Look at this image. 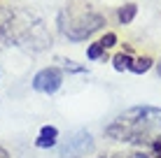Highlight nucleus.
<instances>
[{"mask_svg": "<svg viewBox=\"0 0 161 158\" xmlns=\"http://www.w3.org/2000/svg\"><path fill=\"white\" fill-rule=\"evenodd\" d=\"M89 149H91V135L82 130V133H77L75 137L63 146L61 156H63V158H77V156H82V154L89 151Z\"/></svg>", "mask_w": 161, "mask_h": 158, "instance_id": "4", "label": "nucleus"}, {"mask_svg": "<svg viewBox=\"0 0 161 158\" xmlns=\"http://www.w3.org/2000/svg\"><path fill=\"white\" fill-rule=\"evenodd\" d=\"M159 77H161V63H159Z\"/></svg>", "mask_w": 161, "mask_h": 158, "instance_id": "13", "label": "nucleus"}, {"mask_svg": "<svg viewBox=\"0 0 161 158\" xmlns=\"http://www.w3.org/2000/svg\"><path fill=\"white\" fill-rule=\"evenodd\" d=\"M58 140V130L54 126H44L40 130V137L35 140V146H40V149H49V146H54Z\"/></svg>", "mask_w": 161, "mask_h": 158, "instance_id": "5", "label": "nucleus"}, {"mask_svg": "<svg viewBox=\"0 0 161 158\" xmlns=\"http://www.w3.org/2000/svg\"><path fill=\"white\" fill-rule=\"evenodd\" d=\"M0 158H7V156H5V151H3V149H0Z\"/></svg>", "mask_w": 161, "mask_h": 158, "instance_id": "12", "label": "nucleus"}, {"mask_svg": "<svg viewBox=\"0 0 161 158\" xmlns=\"http://www.w3.org/2000/svg\"><path fill=\"white\" fill-rule=\"evenodd\" d=\"M112 63H114V70L124 72V70H131V65H133V58L129 56V54H117V56L112 58Z\"/></svg>", "mask_w": 161, "mask_h": 158, "instance_id": "9", "label": "nucleus"}, {"mask_svg": "<svg viewBox=\"0 0 161 158\" xmlns=\"http://www.w3.org/2000/svg\"><path fill=\"white\" fill-rule=\"evenodd\" d=\"M103 23H105L103 16L89 12V9H84V12H80V14H75L73 9L68 7V9L63 12V16H61V30L68 35V40H75V42L86 40V37L93 35V33L101 28Z\"/></svg>", "mask_w": 161, "mask_h": 158, "instance_id": "2", "label": "nucleus"}, {"mask_svg": "<svg viewBox=\"0 0 161 158\" xmlns=\"http://www.w3.org/2000/svg\"><path fill=\"white\" fill-rule=\"evenodd\" d=\"M149 68H152V58H149V56H142V58H136V61H133L131 72H136V74H145Z\"/></svg>", "mask_w": 161, "mask_h": 158, "instance_id": "7", "label": "nucleus"}, {"mask_svg": "<svg viewBox=\"0 0 161 158\" xmlns=\"http://www.w3.org/2000/svg\"><path fill=\"white\" fill-rule=\"evenodd\" d=\"M101 44H103L105 49H110V47H114V44H117V35H114V33H108V35H105V37H103V40H101Z\"/></svg>", "mask_w": 161, "mask_h": 158, "instance_id": "11", "label": "nucleus"}, {"mask_svg": "<svg viewBox=\"0 0 161 158\" xmlns=\"http://www.w3.org/2000/svg\"><path fill=\"white\" fill-rule=\"evenodd\" d=\"M136 12H138V7H136L133 3H129V5H124V7L119 9V14H117V16H119L121 23H131V21L136 19Z\"/></svg>", "mask_w": 161, "mask_h": 158, "instance_id": "8", "label": "nucleus"}, {"mask_svg": "<svg viewBox=\"0 0 161 158\" xmlns=\"http://www.w3.org/2000/svg\"><path fill=\"white\" fill-rule=\"evenodd\" d=\"M105 54V47L101 44V42H96V44H91L86 49V56H89V61H98V58H101Z\"/></svg>", "mask_w": 161, "mask_h": 158, "instance_id": "10", "label": "nucleus"}, {"mask_svg": "<svg viewBox=\"0 0 161 158\" xmlns=\"http://www.w3.org/2000/svg\"><path fill=\"white\" fill-rule=\"evenodd\" d=\"M105 135L124 144H138V146L161 144V110L152 105L131 107L105 128Z\"/></svg>", "mask_w": 161, "mask_h": 158, "instance_id": "1", "label": "nucleus"}, {"mask_svg": "<svg viewBox=\"0 0 161 158\" xmlns=\"http://www.w3.org/2000/svg\"><path fill=\"white\" fill-rule=\"evenodd\" d=\"M61 84H63V72H61L58 68H44L33 77V89H35L37 93L52 95L61 89Z\"/></svg>", "mask_w": 161, "mask_h": 158, "instance_id": "3", "label": "nucleus"}, {"mask_svg": "<svg viewBox=\"0 0 161 158\" xmlns=\"http://www.w3.org/2000/svg\"><path fill=\"white\" fill-rule=\"evenodd\" d=\"M114 158H161V144H154V146H147V151H138V154H121V156H114Z\"/></svg>", "mask_w": 161, "mask_h": 158, "instance_id": "6", "label": "nucleus"}]
</instances>
